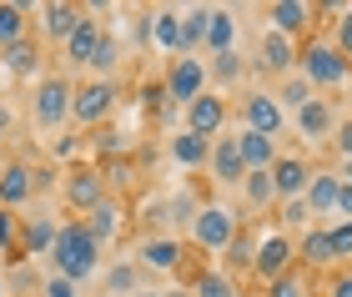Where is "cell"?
Masks as SVG:
<instances>
[{
    "instance_id": "12",
    "label": "cell",
    "mask_w": 352,
    "mask_h": 297,
    "mask_svg": "<svg viewBox=\"0 0 352 297\" xmlns=\"http://www.w3.org/2000/svg\"><path fill=\"white\" fill-rule=\"evenodd\" d=\"M91 237H96V247H111V242H121V232H126V207L116 197H106L101 207H91L86 212V222H81Z\"/></svg>"
},
{
    "instance_id": "35",
    "label": "cell",
    "mask_w": 352,
    "mask_h": 297,
    "mask_svg": "<svg viewBox=\"0 0 352 297\" xmlns=\"http://www.w3.org/2000/svg\"><path fill=\"white\" fill-rule=\"evenodd\" d=\"M272 96H277V106H282V111H287V106H297V111H302V106H307L312 96H317V91L307 86V81H302V76L292 71V76H282V91H272Z\"/></svg>"
},
{
    "instance_id": "31",
    "label": "cell",
    "mask_w": 352,
    "mask_h": 297,
    "mask_svg": "<svg viewBox=\"0 0 352 297\" xmlns=\"http://www.w3.org/2000/svg\"><path fill=\"white\" fill-rule=\"evenodd\" d=\"M25 30H30V15L25 6H15V0H0V51L15 41H25Z\"/></svg>"
},
{
    "instance_id": "43",
    "label": "cell",
    "mask_w": 352,
    "mask_h": 297,
    "mask_svg": "<svg viewBox=\"0 0 352 297\" xmlns=\"http://www.w3.org/2000/svg\"><path fill=\"white\" fill-rule=\"evenodd\" d=\"M252 247H257V242L236 237V242H232V247H227V252H221V257H232V267H247V272H252Z\"/></svg>"
},
{
    "instance_id": "1",
    "label": "cell",
    "mask_w": 352,
    "mask_h": 297,
    "mask_svg": "<svg viewBox=\"0 0 352 297\" xmlns=\"http://www.w3.org/2000/svg\"><path fill=\"white\" fill-rule=\"evenodd\" d=\"M51 262H56V277H66V283L81 287L101 272V247H96V237L81 222H60L56 242H51Z\"/></svg>"
},
{
    "instance_id": "21",
    "label": "cell",
    "mask_w": 352,
    "mask_h": 297,
    "mask_svg": "<svg viewBox=\"0 0 352 297\" xmlns=\"http://www.w3.org/2000/svg\"><path fill=\"white\" fill-rule=\"evenodd\" d=\"M338 192H342V177H338V171H312L302 201H307L312 217H327V212H338Z\"/></svg>"
},
{
    "instance_id": "39",
    "label": "cell",
    "mask_w": 352,
    "mask_h": 297,
    "mask_svg": "<svg viewBox=\"0 0 352 297\" xmlns=\"http://www.w3.org/2000/svg\"><path fill=\"white\" fill-rule=\"evenodd\" d=\"M327 242L338 262H352V222H327Z\"/></svg>"
},
{
    "instance_id": "48",
    "label": "cell",
    "mask_w": 352,
    "mask_h": 297,
    "mask_svg": "<svg viewBox=\"0 0 352 297\" xmlns=\"http://www.w3.org/2000/svg\"><path fill=\"white\" fill-rule=\"evenodd\" d=\"M76 146H81V142H76V136H60V142H56L51 151L60 156V162H66V156H76Z\"/></svg>"
},
{
    "instance_id": "7",
    "label": "cell",
    "mask_w": 352,
    "mask_h": 297,
    "mask_svg": "<svg viewBox=\"0 0 352 297\" xmlns=\"http://www.w3.org/2000/svg\"><path fill=\"white\" fill-rule=\"evenodd\" d=\"M292 257L297 247L287 232H267V237H257V247H252V272L262 277V283H277L282 272H292Z\"/></svg>"
},
{
    "instance_id": "33",
    "label": "cell",
    "mask_w": 352,
    "mask_h": 297,
    "mask_svg": "<svg viewBox=\"0 0 352 297\" xmlns=\"http://www.w3.org/2000/svg\"><path fill=\"white\" fill-rule=\"evenodd\" d=\"M191 297H236V283L227 277V267H206L191 277Z\"/></svg>"
},
{
    "instance_id": "18",
    "label": "cell",
    "mask_w": 352,
    "mask_h": 297,
    "mask_svg": "<svg viewBox=\"0 0 352 297\" xmlns=\"http://www.w3.org/2000/svg\"><path fill=\"white\" fill-rule=\"evenodd\" d=\"M186 257V247L176 237H146L136 247V267H151V272H176Z\"/></svg>"
},
{
    "instance_id": "5",
    "label": "cell",
    "mask_w": 352,
    "mask_h": 297,
    "mask_svg": "<svg viewBox=\"0 0 352 297\" xmlns=\"http://www.w3.org/2000/svg\"><path fill=\"white\" fill-rule=\"evenodd\" d=\"M116 101H121L116 81H86V86H76V96H71V121L76 126H106V121L116 116Z\"/></svg>"
},
{
    "instance_id": "37",
    "label": "cell",
    "mask_w": 352,
    "mask_h": 297,
    "mask_svg": "<svg viewBox=\"0 0 352 297\" xmlns=\"http://www.w3.org/2000/svg\"><path fill=\"white\" fill-rule=\"evenodd\" d=\"M277 222H282V227H297V232H307V227H312V212H307V201H302V197H287V201H277Z\"/></svg>"
},
{
    "instance_id": "54",
    "label": "cell",
    "mask_w": 352,
    "mask_h": 297,
    "mask_svg": "<svg viewBox=\"0 0 352 297\" xmlns=\"http://www.w3.org/2000/svg\"><path fill=\"white\" fill-rule=\"evenodd\" d=\"M342 10H347V15H352V6H342Z\"/></svg>"
},
{
    "instance_id": "13",
    "label": "cell",
    "mask_w": 352,
    "mask_h": 297,
    "mask_svg": "<svg viewBox=\"0 0 352 297\" xmlns=\"http://www.w3.org/2000/svg\"><path fill=\"white\" fill-rule=\"evenodd\" d=\"M312 6H307V0H272V6H267V25L262 30H277V36H287V41H292V36H302V30H307L312 25Z\"/></svg>"
},
{
    "instance_id": "26",
    "label": "cell",
    "mask_w": 352,
    "mask_h": 297,
    "mask_svg": "<svg viewBox=\"0 0 352 297\" xmlns=\"http://www.w3.org/2000/svg\"><path fill=\"white\" fill-rule=\"evenodd\" d=\"M81 10H86V6H81ZM101 30H106V25H101V21H91V15L71 30V41L60 45V51H66V66H86L91 51H96V41H101Z\"/></svg>"
},
{
    "instance_id": "2",
    "label": "cell",
    "mask_w": 352,
    "mask_h": 297,
    "mask_svg": "<svg viewBox=\"0 0 352 297\" xmlns=\"http://www.w3.org/2000/svg\"><path fill=\"white\" fill-rule=\"evenodd\" d=\"M297 76H302L312 91H317V86H322V91H338V86L352 81V60H347L332 41H307V51L297 56Z\"/></svg>"
},
{
    "instance_id": "51",
    "label": "cell",
    "mask_w": 352,
    "mask_h": 297,
    "mask_svg": "<svg viewBox=\"0 0 352 297\" xmlns=\"http://www.w3.org/2000/svg\"><path fill=\"white\" fill-rule=\"evenodd\" d=\"M136 297H166V292H146V287H141V292H136Z\"/></svg>"
},
{
    "instance_id": "47",
    "label": "cell",
    "mask_w": 352,
    "mask_h": 297,
    "mask_svg": "<svg viewBox=\"0 0 352 297\" xmlns=\"http://www.w3.org/2000/svg\"><path fill=\"white\" fill-rule=\"evenodd\" d=\"M338 222H352V186L342 182V192H338Z\"/></svg>"
},
{
    "instance_id": "9",
    "label": "cell",
    "mask_w": 352,
    "mask_h": 297,
    "mask_svg": "<svg viewBox=\"0 0 352 297\" xmlns=\"http://www.w3.org/2000/svg\"><path fill=\"white\" fill-rule=\"evenodd\" d=\"M242 121H247V131H257V136H267V142H277L282 126H287V111L277 106V96H272V91H252V96H242Z\"/></svg>"
},
{
    "instance_id": "20",
    "label": "cell",
    "mask_w": 352,
    "mask_h": 297,
    "mask_svg": "<svg viewBox=\"0 0 352 297\" xmlns=\"http://www.w3.org/2000/svg\"><path fill=\"white\" fill-rule=\"evenodd\" d=\"M236 30H242L236 10H221V6H212V15H206V36H201V45H206L212 56H221V51H236Z\"/></svg>"
},
{
    "instance_id": "11",
    "label": "cell",
    "mask_w": 352,
    "mask_h": 297,
    "mask_svg": "<svg viewBox=\"0 0 352 297\" xmlns=\"http://www.w3.org/2000/svg\"><path fill=\"white\" fill-rule=\"evenodd\" d=\"M206 171H212V182H221V186H242L247 166H242V151H236L232 131L212 136V156H206Z\"/></svg>"
},
{
    "instance_id": "24",
    "label": "cell",
    "mask_w": 352,
    "mask_h": 297,
    "mask_svg": "<svg viewBox=\"0 0 352 297\" xmlns=\"http://www.w3.org/2000/svg\"><path fill=\"white\" fill-rule=\"evenodd\" d=\"M166 151H171V162H176V166H186V171H201V166H206V156H212V142L182 126V131H176L171 142H166Z\"/></svg>"
},
{
    "instance_id": "45",
    "label": "cell",
    "mask_w": 352,
    "mask_h": 297,
    "mask_svg": "<svg viewBox=\"0 0 352 297\" xmlns=\"http://www.w3.org/2000/svg\"><path fill=\"white\" fill-rule=\"evenodd\" d=\"M332 146H338L342 162H352V121H338V131H332Z\"/></svg>"
},
{
    "instance_id": "4",
    "label": "cell",
    "mask_w": 352,
    "mask_h": 297,
    "mask_svg": "<svg viewBox=\"0 0 352 297\" xmlns=\"http://www.w3.org/2000/svg\"><path fill=\"white\" fill-rule=\"evenodd\" d=\"M71 96L76 86L66 81V76H45V81L36 86V96H30V116H36L41 131H60L71 121Z\"/></svg>"
},
{
    "instance_id": "10",
    "label": "cell",
    "mask_w": 352,
    "mask_h": 297,
    "mask_svg": "<svg viewBox=\"0 0 352 297\" xmlns=\"http://www.w3.org/2000/svg\"><path fill=\"white\" fill-rule=\"evenodd\" d=\"M182 116H186V131H197V136H221L227 131V96H217V91H201L191 106H182Z\"/></svg>"
},
{
    "instance_id": "3",
    "label": "cell",
    "mask_w": 352,
    "mask_h": 297,
    "mask_svg": "<svg viewBox=\"0 0 352 297\" xmlns=\"http://www.w3.org/2000/svg\"><path fill=\"white\" fill-rule=\"evenodd\" d=\"M236 237H242V222H236V212L221 207V201H206V207L191 217V242H197L201 252H227Z\"/></svg>"
},
{
    "instance_id": "40",
    "label": "cell",
    "mask_w": 352,
    "mask_h": 297,
    "mask_svg": "<svg viewBox=\"0 0 352 297\" xmlns=\"http://www.w3.org/2000/svg\"><path fill=\"white\" fill-rule=\"evenodd\" d=\"M15 242H21V222H15V212L0 207V252H6V247H15Z\"/></svg>"
},
{
    "instance_id": "14",
    "label": "cell",
    "mask_w": 352,
    "mask_h": 297,
    "mask_svg": "<svg viewBox=\"0 0 352 297\" xmlns=\"http://www.w3.org/2000/svg\"><path fill=\"white\" fill-rule=\"evenodd\" d=\"M30 197H36V171H30L25 162L0 166V207H6V212H21Z\"/></svg>"
},
{
    "instance_id": "42",
    "label": "cell",
    "mask_w": 352,
    "mask_h": 297,
    "mask_svg": "<svg viewBox=\"0 0 352 297\" xmlns=\"http://www.w3.org/2000/svg\"><path fill=\"white\" fill-rule=\"evenodd\" d=\"M141 106H151V111H166V86L162 81H146V86H141Z\"/></svg>"
},
{
    "instance_id": "52",
    "label": "cell",
    "mask_w": 352,
    "mask_h": 297,
    "mask_svg": "<svg viewBox=\"0 0 352 297\" xmlns=\"http://www.w3.org/2000/svg\"><path fill=\"white\" fill-rule=\"evenodd\" d=\"M166 297H191V292H186V287H176V292H166Z\"/></svg>"
},
{
    "instance_id": "36",
    "label": "cell",
    "mask_w": 352,
    "mask_h": 297,
    "mask_svg": "<svg viewBox=\"0 0 352 297\" xmlns=\"http://www.w3.org/2000/svg\"><path fill=\"white\" fill-rule=\"evenodd\" d=\"M212 76H217V81H242L247 66H242V56H236V51H221V56L206 60V81H212Z\"/></svg>"
},
{
    "instance_id": "22",
    "label": "cell",
    "mask_w": 352,
    "mask_h": 297,
    "mask_svg": "<svg viewBox=\"0 0 352 297\" xmlns=\"http://www.w3.org/2000/svg\"><path fill=\"white\" fill-rule=\"evenodd\" d=\"M232 142H236V151H242V166L247 171H272V162H277V142H267V136H257V131H232Z\"/></svg>"
},
{
    "instance_id": "38",
    "label": "cell",
    "mask_w": 352,
    "mask_h": 297,
    "mask_svg": "<svg viewBox=\"0 0 352 297\" xmlns=\"http://www.w3.org/2000/svg\"><path fill=\"white\" fill-rule=\"evenodd\" d=\"M267 297H312V283L302 272H282L277 283H267Z\"/></svg>"
},
{
    "instance_id": "44",
    "label": "cell",
    "mask_w": 352,
    "mask_h": 297,
    "mask_svg": "<svg viewBox=\"0 0 352 297\" xmlns=\"http://www.w3.org/2000/svg\"><path fill=\"white\" fill-rule=\"evenodd\" d=\"M332 45H338V51L352 60V15L342 10V21H338V30H332Z\"/></svg>"
},
{
    "instance_id": "17",
    "label": "cell",
    "mask_w": 352,
    "mask_h": 297,
    "mask_svg": "<svg viewBox=\"0 0 352 297\" xmlns=\"http://www.w3.org/2000/svg\"><path fill=\"white\" fill-rule=\"evenodd\" d=\"M81 21H86L81 6H66V0H51V6H41V36L56 41V45H66L71 30L81 25Z\"/></svg>"
},
{
    "instance_id": "32",
    "label": "cell",
    "mask_w": 352,
    "mask_h": 297,
    "mask_svg": "<svg viewBox=\"0 0 352 297\" xmlns=\"http://www.w3.org/2000/svg\"><path fill=\"white\" fill-rule=\"evenodd\" d=\"M136 292H141V267H136V262L106 267V297H136Z\"/></svg>"
},
{
    "instance_id": "6",
    "label": "cell",
    "mask_w": 352,
    "mask_h": 297,
    "mask_svg": "<svg viewBox=\"0 0 352 297\" xmlns=\"http://www.w3.org/2000/svg\"><path fill=\"white\" fill-rule=\"evenodd\" d=\"M60 197H66V207L71 212H91V207H101V201L111 197L106 192V166H71L66 171V182H60Z\"/></svg>"
},
{
    "instance_id": "8",
    "label": "cell",
    "mask_w": 352,
    "mask_h": 297,
    "mask_svg": "<svg viewBox=\"0 0 352 297\" xmlns=\"http://www.w3.org/2000/svg\"><path fill=\"white\" fill-rule=\"evenodd\" d=\"M162 86H166V101H171V106H191V101L206 91V60H197V56H176Z\"/></svg>"
},
{
    "instance_id": "46",
    "label": "cell",
    "mask_w": 352,
    "mask_h": 297,
    "mask_svg": "<svg viewBox=\"0 0 352 297\" xmlns=\"http://www.w3.org/2000/svg\"><path fill=\"white\" fill-rule=\"evenodd\" d=\"M327 297H352V272H338V277H332Z\"/></svg>"
},
{
    "instance_id": "27",
    "label": "cell",
    "mask_w": 352,
    "mask_h": 297,
    "mask_svg": "<svg viewBox=\"0 0 352 297\" xmlns=\"http://www.w3.org/2000/svg\"><path fill=\"white\" fill-rule=\"evenodd\" d=\"M292 247H297V257L307 262V267H332V262H338V257H332V242H327V227H317V222L302 232Z\"/></svg>"
},
{
    "instance_id": "34",
    "label": "cell",
    "mask_w": 352,
    "mask_h": 297,
    "mask_svg": "<svg viewBox=\"0 0 352 297\" xmlns=\"http://www.w3.org/2000/svg\"><path fill=\"white\" fill-rule=\"evenodd\" d=\"M242 192H247V207H252V212L277 207V186H272L267 171H247V177H242Z\"/></svg>"
},
{
    "instance_id": "23",
    "label": "cell",
    "mask_w": 352,
    "mask_h": 297,
    "mask_svg": "<svg viewBox=\"0 0 352 297\" xmlns=\"http://www.w3.org/2000/svg\"><path fill=\"white\" fill-rule=\"evenodd\" d=\"M257 66L272 71V76H292L297 71V45L287 36H277V30H262V60Z\"/></svg>"
},
{
    "instance_id": "28",
    "label": "cell",
    "mask_w": 352,
    "mask_h": 297,
    "mask_svg": "<svg viewBox=\"0 0 352 297\" xmlns=\"http://www.w3.org/2000/svg\"><path fill=\"white\" fill-rule=\"evenodd\" d=\"M0 66H6L10 76H36L41 71V45L36 41H15V45H6V51H0Z\"/></svg>"
},
{
    "instance_id": "19",
    "label": "cell",
    "mask_w": 352,
    "mask_h": 297,
    "mask_svg": "<svg viewBox=\"0 0 352 297\" xmlns=\"http://www.w3.org/2000/svg\"><path fill=\"white\" fill-rule=\"evenodd\" d=\"M146 41L162 56L176 60V56H182V15H176V10H151L146 15Z\"/></svg>"
},
{
    "instance_id": "30",
    "label": "cell",
    "mask_w": 352,
    "mask_h": 297,
    "mask_svg": "<svg viewBox=\"0 0 352 297\" xmlns=\"http://www.w3.org/2000/svg\"><path fill=\"white\" fill-rule=\"evenodd\" d=\"M182 15V56H197V45L206 36V15H212V6H186V10H176Z\"/></svg>"
},
{
    "instance_id": "16",
    "label": "cell",
    "mask_w": 352,
    "mask_h": 297,
    "mask_svg": "<svg viewBox=\"0 0 352 297\" xmlns=\"http://www.w3.org/2000/svg\"><path fill=\"white\" fill-rule=\"evenodd\" d=\"M267 177H272V186H277V201H287V197H302V192H307L312 166L302 162V156H277Z\"/></svg>"
},
{
    "instance_id": "29",
    "label": "cell",
    "mask_w": 352,
    "mask_h": 297,
    "mask_svg": "<svg viewBox=\"0 0 352 297\" xmlns=\"http://www.w3.org/2000/svg\"><path fill=\"white\" fill-rule=\"evenodd\" d=\"M86 66L96 71L91 81H111V76H116V66H121V41L101 30V41H96V51H91V60H86Z\"/></svg>"
},
{
    "instance_id": "53",
    "label": "cell",
    "mask_w": 352,
    "mask_h": 297,
    "mask_svg": "<svg viewBox=\"0 0 352 297\" xmlns=\"http://www.w3.org/2000/svg\"><path fill=\"white\" fill-rule=\"evenodd\" d=\"M0 297H6V283H0Z\"/></svg>"
},
{
    "instance_id": "15",
    "label": "cell",
    "mask_w": 352,
    "mask_h": 297,
    "mask_svg": "<svg viewBox=\"0 0 352 297\" xmlns=\"http://www.w3.org/2000/svg\"><path fill=\"white\" fill-rule=\"evenodd\" d=\"M332 131H338V111H332V101L312 96V101L297 111V136H302V142H327Z\"/></svg>"
},
{
    "instance_id": "25",
    "label": "cell",
    "mask_w": 352,
    "mask_h": 297,
    "mask_svg": "<svg viewBox=\"0 0 352 297\" xmlns=\"http://www.w3.org/2000/svg\"><path fill=\"white\" fill-rule=\"evenodd\" d=\"M56 232H60V217H51V212L30 217V222L21 227V247H25V257H51Z\"/></svg>"
},
{
    "instance_id": "41",
    "label": "cell",
    "mask_w": 352,
    "mask_h": 297,
    "mask_svg": "<svg viewBox=\"0 0 352 297\" xmlns=\"http://www.w3.org/2000/svg\"><path fill=\"white\" fill-rule=\"evenodd\" d=\"M41 297H81V287H76V283H66V277H45V283H41Z\"/></svg>"
},
{
    "instance_id": "49",
    "label": "cell",
    "mask_w": 352,
    "mask_h": 297,
    "mask_svg": "<svg viewBox=\"0 0 352 297\" xmlns=\"http://www.w3.org/2000/svg\"><path fill=\"white\" fill-rule=\"evenodd\" d=\"M6 131H10V106L0 101V142H6Z\"/></svg>"
},
{
    "instance_id": "50",
    "label": "cell",
    "mask_w": 352,
    "mask_h": 297,
    "mask_svg": "<svg viewBox=\"0 0 352 297\" xmlns=\"http://www.w3.org/2000/svg\"><path fill=\"white\" fill-rule=\"evenodd\" d=\"M338 177H342V182L352 186V162H342V171H338Z\"/></svg>"
}]
</instances>
